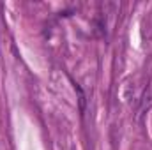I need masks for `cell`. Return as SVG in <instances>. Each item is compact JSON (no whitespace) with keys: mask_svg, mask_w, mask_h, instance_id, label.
I'll list each match as a JSON object with an SVG mask.
<instances>
[{"mask_svg":"<svg viewBox=\"0 0 152 150\" xmlns=\"http://www.w3.org/2000/svg\"><path fill=\"white\" fill-rule=\"evenodd\" d=\"M75 90L78 92V101H80V111L83 113V111H85V104H87V97H85V92L81 90V87H80L78 83H75Z\"/></svg>","mask_w":152,"mask_h":150,"instance_id":"cell-1","label":"cell"}]
</instances>
